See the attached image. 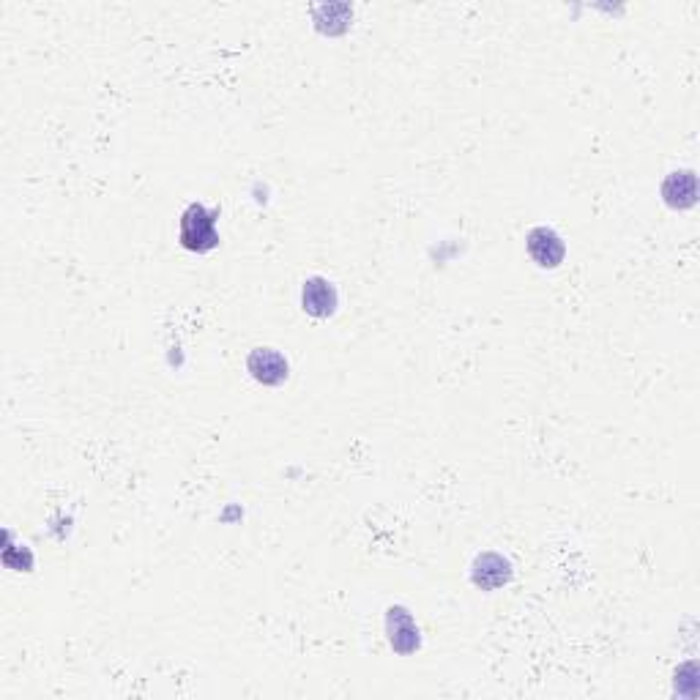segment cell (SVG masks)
Here are the masks:
<instances>
[{"mask_svg": "<svg viewBox=\"0 0 700 700\" xmlns=\"http://www.w3.org/2000/svg\"><path fill=\"white\" fill-rule=\"evenodd\" d=\"M217 217V208L208 211L206 206L192 203V206L181 214V222H178V241H181V247L189 249V252H197V255H206L211 249H217Z\"/></svg>", "mask_w": 700, "mask_h": 700, "instance_id": "cell-1", "label": "cell"}, {"mask_svg": "<svg viewBox=\"0 0 700 700\" xmlns=\"http://www.w3.org/2000/svg\"><path fill=\"white\" fill-rule=\"evenodd\" d=\"M340 296L326 277H309L301 290V307L312 318H331L337 312Z\"/></svg>", "mask_w": 700, "mask_h": 700, "instance_id": "cell-3", "label": "cell"}, {"mask_svg": "<svg viewBox=\"0 0 700 700\" xmlns=\"http://www.w3.org/2000/svg\"><path fill=\"white\" fill-rule=\"evenodd\" d=\"M247 370L263 386H282L288 381L290 364L277 348H255L249 353Z\"/></svg>", "mask_w": 700, "mask_h": 700, "instance_id": "cell-2", "label": "cell"}, {"mask_svg": "<svg viewBox=\"0 0 700 700\" xmlns=\"http://www.w3.org/2000/svg\"><path fill=\"white\" fill-rule=\"evenodd\" d=\"M528 255L534 258V263L539 268H558L564 263L567 247H564V241H561L556 230L534 227L528 233Z\"/></svg>", "mask_w": 700, "mask_h": 700, "instance_id": "cell-4", "label": "cell"}, {"mask_svg": "<svg viewBox=\"0 0 700 700\" xmlns=\"http://www.w3.org/2000/svg\"><path fill=\"white\" fill-rule=\"evenodd\" d=\"M386 627H389V640H392L394 651H400V654H411V651L419 649V627L413 624V618L408 610L405 608L389 610Z\"/></svg>", "mask_w": 700, "mask_h": 700, "instance_id": "cell-5", "label": "cell"}, {"mask_svg": "<svg viewBox=\"0 0 700 700\" xmlns=\"http://www.w3.org/2000/svg\"><path fill=\"white\" fill-rule=\"evenodd\" d=\"M512 577V569H509V561H504L495 553H484V556L476 558L474 564V583L479 588H498L509 583Z\"/></svg>", "mask_w": 700, "mask_h": 700, "instance_id": "cell-7", "label": "cell"}, {"mask_svg": "<svg viewBox=\"0 0 700 700\" xmlns=\"http://www.w3.org/2000/svg\"><path fill=\"white\" fill-rule=\"evenodd\" d=\"M662 197L670 208H692L698 200V181L695 173L681 170V173H670L662 184Z\"/></svg>", "mask_w": 700, "mask_h": 700, "instance_id": "cell-6", "label": "cell"}]
</instances>
